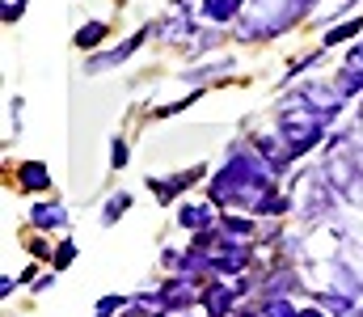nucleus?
I'll return each mask as SVG.
<instances>
[{
	"instance_id": "obj_9",
	"label": "nucleus",
	"mask_w": 363,
	"mask_h": 317,
	"mask_svg": "<svg viewBox=\"0 0 363 317\" xmlns=\"http://www.w3.org/2000/svg\"><path fill=\"white\" fill-rule=\"evenodd\" d=\"M106 34H110V26H106V21H85V26L77 30V38H72V43H77V47H97Z\"/></svg>"
},
{
	"instance_id": "obj_10",
	"label": "nucleus",
	"mask_w": 363,
	"mask_h": 317,
	"mask_svg": "<svg viewBox=\"0 0 363 317\" xmlns=\"http://www.w3.org/2000/svg\"><path fill=\"white\" fill-rule=\"evenodd\" d=\"M359 30H363V21H359V17H355V21H342V26H334V30H330V34L321 38V47H338V43H347V38H355Z\"/></svg>"
},
{
	"instance_id": "obj_21",
	"label": "nucleus",
	"mask_w": 363,
	"mask_h": 317,
	"mask_svg": "<svg viewBox=\"0 0 363 317\" xmlns=\"http://www.w3.org/2000/svg\"><path fill=\"white\" fill-rule=\"evenodd\" d=\"M241 317H250V313H241Z\"/></svg>"
},
{
	"instance_id": "obj_13",
	"label": "nucleus",
	"mask_w": 363,
	"mask_h": 317,
	"mask_svg": "<svg viewBox=\"0 0 363 317\" xmlns=\"http://www.w3.org/2000/svg\"><path fill=\"white\" fill-rule=\"evenodd\" d=\"M355 89H363V68L342 72V81H338V94H355Z\"/></svg>"
},
{
	"instance_id": "obj_11",
	"label": "nucleus",
	"mask_w": 363,
	"mask_h": 317,
	"mask_svg": "<svg viewBox=\"0 0 363 317\" xmlns=\"http://www.w3.org/2000/svg\"><path fill=\"white\" fill-rule=\"evenodd\" d=\"M262 317H300V309H296L291 301H283V296H267V305H262Z\"/></svg>"
},
{
	"instance_id": "obj_12",
	"label": "nucleus",
	"mask_w": 363,
	"mask_h": 317,
	"mask_svg": "<svg viewBox=\"0 0 363 317\" xmlns=\"http://www.w3.org/2000/svg\"><path fill=\"white\" fill-rule=\"evenodd\" d=\"M123 305H131V301H127V296H101V301H97V313H93V317L123 313Z\"/></svg>"
},
{
	"instance_id": "obj_5",
	"label": "nucleus",
	"mask_w": 363,
	"mask_h": 317,
	"mask_svg": "<svg viewBox=\"0 0 363 317\" xmlns=\"http://www.w3.org/2000/svg\"><path fill=\"white\" fill-rule=\"evenodd\" d=\"M17 187L21 191H47L51 187V169L43 161H26V165H17Z\"/></svg>"
},
{
	"instance_id": "obj_15",
	"label": "nucleus",
	"mask_w": 363,
	"mask_h": 317,
	"mask_svg": "<svg viewBox=\"0 0 363 317\" xmlns=\"http://www.w3.org/2000/svg\"><path fill=\"white\" fill-rule=\"evenodd\" d=\"M127 208H131V195H123V191H118V195L110 199V208H106V224H110V220H118Z\"/></svg>"
},
{
	"instance_id": "obj_14",
	"label": "nucleus",
	"mask_w": 363,
	"mask_h": 317,
	"mask_svg": "<svg viewBox=\"0 0 363 317\" xmlns=\"http://www.w3.org/2000/svg\"><path fill=\"white\" fill-rule=\"evenodd\" d=\"M72 258H77V241H64V245L55 250V262H51V271H64Z\"/></svg>"
},
{
	"instance_id": "obj_18",
	"label": "nucleus",
	"mask_w": 363,
	"mask_h": 317,
	"mask_svg": "<svg viewBox=\"0 0 363 317\" xmlns=\"http://www.w3.org/2000/svg\"><path fill=\"white\" fill-rule=\"evenodd\" d=\"M21 13H26V0H9L4 4V21H17Z\"/></svg>"
},
{
	"instance_id": "obj_2",
	"label": "nucleus",
	"mask_w": 363,
	"mask_h": 317,
	"mask_svg": "<svg viewBox=\"0 0 363 317\" xmlns=\"http://www.w3.org/2000/svg\"><path fill=\"white\" fill-rule=\"evenodd\" d=\"M313 0H245L241 9V38H271L287 30Z\"/></svg>"
},
{
	"instance_id": "obj_1",
	"label": "nucleus",
	"mask_w": 363,
	"mask_h": 317,
	"mask_svg": "<svg viewBox=\"0 0 363 317\" xmlns=\"http://www.w3.org/2000/svg\"><path fill=\"white\" fill-rule=\"evenodd\" d=\"M271 178H274V169L262 161V152L237 144L233 157H228V165L211 178V204H220V208L262 211V204L274 195Z\"/></svg>"
},
{
	"instance_id": "obj_19",
	"label": "nucleus",
	"mask_w": 363,
	"mask_h": 317,
	"mask_svg": "<svg viewBox=\"0 0 363 317\" xmlns=\"http://www.w3.org/2000/svg\"><path fill=\"white\" fill-rule=\"evenodd\" d=\"M347 68H363V43H359V47H351V55H347Z\"/></svg>"
},
{
	"instance_id": "obj_22",
	"label": "nucleus",
	"mask_w": 363,
	"mask_h": 317,
	"mask_svg": "<svg viewBox=\"0 0 363 317\" xmlns=\"http://www.w3.org/2000/svg\"><path fill=\"white\" fill-rule=\"evenodd\" d=\"M355 317H363V313H355Z\"/></svg>"
},
{
	"instance_id": "obj_7",
	"label": "nucleus",
	"mask_w": 363,
	"mask_h": 317,
	"mask_svg": "<svg viewBox=\"0 0 363 317\" xmlns=\"http://www.w3.org/2000/svg\"><path fill=\"white\" fill-rule=\"evenodd\" d=\"M30 220H34L38 228H64V224H68V211L60 208V204H34V208H30Z\"/></svg>"
},
{
	"instance_id": "obj_17",
	"label": "nucleus",
	"mask_w": 363,
	"mask_h": 317,
	"mask_svg": "<svg viewBox=\"0 0 363 317\" xmlns=\"http://www.w3.org/2000/svg\"><path fill=\"white\" fill-rule=\"evenodd\" d=\"M110 165H114V169H123V165H127V144H123V140H114V144H110Z\"/></svg>"
},
{
	"instance_id": "obj_6",
	"label": "nucleus",
	"mask_w": 363,
	"mask_h": 317,
	"mask_svg": "<svg viewBox=\"0 0 363 317\" xmlns=\"http://www.w3.org/2000/svg\"><path fill=\"white\" fill-rule=\"evenodd\" d=\"M144 34H148V30H140V34H131L127 43H118L114 51H106V55H97V60L89 64V72H106V68H114V64H123V60H127V55H131V51H135L140 43H144Z\"/></svg>"
},
{
	"instance_id": "obj_16",
	"label": "nucleus",
	"mask_w": 363,
	"mask_h": 317,
	"mask_svg": "<svg viewBox=\"0 0 363 317\" xmlns=\"http://www.w3.org/2000/svg\"><path fill=\"white\" fill-rule=\"evenodd\" d=\"M199 178H203V169H186V174H174V178H169V187H174V195H178L182 187H194Z\"/></svg>"
},
{
	"instance_id": "obj_3",
	"label": "nucleus",
	"mask_w": 363,
	"mask_h": 317,
	"mask_svg": "<svg viewBox=\"0 0 363 317\" xmlns=\"http://www.w3.org/2000/svg\"><path fill=\"white\" fill-rule=\"evenodd\" d=\"M157 296H161V309H165V313H186V309L194 305V288H190V279H186V275L169 279Z\"/></svg>"
},
{
	"instance_id": "obj_8",
	"label": "nucleus",
	"mask_w": 363,
	"mask_h": 317,
	"mask_svg": "<svg viewBox=\"0 0 363 317\" xmlns=\"http://www.w3.org/2000/svg\"><path fill=\"white\" fill-rule=\"evenodd\" d=\"M211 216H216L211 204H182L178 224H182V228H207V224H211Z\"/></svg>"
},
{
	"instance_id": "obj_20",
	"label": "nucleus",
	"mask_w": 363,
	"mask_h": 317,
	"mask_svg": "<svg viewBox=\"0 0 363 317\" xmlns=\"http://www.w3.org/2000/svg\"><path fill=\"white\" fill-rule=\"evenodd\" d=\"M300 317H334V313H321V309H300Z\"/></svg>"
},
{
	"instance_id": "obj_4",
	"label": "nucleus",
	"mask_w": 363,
	"mask_h": 317,
	"mask_svg": "<svg viewBox=\"0 0 363 317\" xmlns=\"http://www.w3.org/2000/svg\"><path fill=\"white\" fill-rule=\"evenodd\" d=\"M237 296H241L237 288H228V284H211V288L199 296V305H203L211 317H233V301H237Z\"/></svg>"
}]
</instances>
